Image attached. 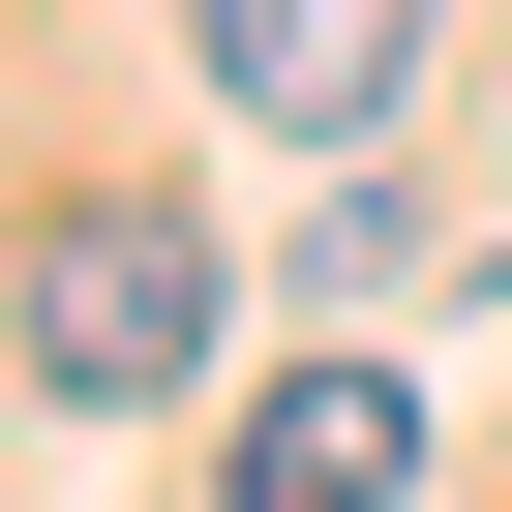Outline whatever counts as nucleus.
I'll use <instances>...</instances> for the list:
<instances>
[{
	"instance_id": "f03ea898",
	"label": "nucleus",
	"mask_w": 512,
	"mask_h": 512,
	"mask_svg": "<svg viewBox=\"0 0 512 512\" xmlns=\"http://www.w3.org/2000/svg\"><path fill=\"white\" fill-rule=\"evenodd\" d=\"M181 31H211V91L272 121V151H362L422 91V0H181Z\"/></svg>"
},
{
	"instance_id": "f257e3e1",
	"label": "nucleus",
	"mask_w": 512,
	"mask_h": 512,
	"mask_svg": "<svg viewBox=\"0 0 512 512\" xmlns=\"http://www.w3.org/2000/svg\"><path fill=\"white\" fill-rule=\"evenodd\" d=\"M181 362H211V211H151V181H121V211H61V241H31V392L151 422Z\"/></svg>"
},
{
	"instance_id": "7ed1b4c3",
	"label": "nucleus",
	"mask_w": 512,
	"mask_h": 512,
	"mask_svg": "<svg viewBox=\"0 0 512 512\" xmlns=\"http://www.w3.org/2000/svg\"><path fill=\"white\" fill-rule=\"evenodd\" d=\"M422 482V392L392 362H272V392H241V512H392Z\"/></svg>"
}]
</instances>
